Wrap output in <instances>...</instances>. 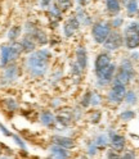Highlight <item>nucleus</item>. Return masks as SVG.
<instances>
[{
	"instance_id": "obj_2",
	"label": "nucleus",
	"mask_w": 139,
	"mask_h": 159,
	"mask_svg": "<svg viewBox=\"0 0 139 159\" xmlns=\"http://www.w3.org/2000/svg\"><path fill=\"white\" fill-rule=\"evenodd\" d=\"M134 76H135V71H134V67L132 63V59L130 58H122L121 62H120V67L117 68L112 82L127 85L133 81Z\"/></svg>"
},
{
	"instance_id": "obj_25",
	"label": "nucleus",
	"mask_w": 139,
	"mask_h": 159,
	"mask_svg": "<svg viewBox=\"0 0 139 159\" xmlns=\"http://www.w3.org/2000/svg\"><path fill=\"white\" fill-rule=\"evenodd\" d=\"M125 7V9H126V13H127V16L129 17H133V16H135L137 14V12H138V0H129V2L124 5Z\"/></svg>"
},
{
	"instance_id": "obj_39",
	"label": "nucleus",
	"mask_w": 139,
	"mask_h": 159,
	"mask_svg": "<svg viewBox=\"0 0 139 159\" xmlns=\"http://www.w3.org/2000/svg\"><path fill=\"white\" fill-rule=\"evenodd\" d=\"M0 131H2V134H3L5 137H12V135H13V134L7 128V126H4L2 122H0Z\"/></svg>"
},
{
	"instance_id": "obj_43",
	"label": "nucleus",
	"mask_w": 139,
	"mask_h": 159,
	"mask_svg": "<svg viewBox=\"0 0 139 159\" xmlns=\"http://www.w3.org/2000/svg\"><path fill=\"white\" fill-rule=\"evenodd\" d=\"M130 58H132V61H138V59H139V53H133L132 55H130Z\"/></svg>"
},
{
	"instance_id": "obj_23",
	"label": "nucleus",
	"mask_w": 139,
	"mask_h": 159,
	"mask_svg": "<svg viewBox=\"0 0 139 159\" xmlns=\"http://www.w3.org/2000/svg\"><path fill=\"white\" fill-rule=\"evenodd\" d=\"M22 27L21 26H18V25H16V26H12L11 28H9V31H8V34H7V37H8V41L9 43H13V41H17V40L21 37V35H22Z\"/></svg>"
},
{
	"instance_id": "obj_14",
	"label": "nucleus",
	"mask_w": 139,
	"mask_h": 159,
	"mask_svg": "<svg viewBox=\"0 0 139 159\" xmlns=\"http://www.w3.org/2000/svg\"><path fill=\"white\" fill-rule=\"evenodd\" d=\"M76 63L84 71L88 68V50L84 45H77L76 48Z\"/></svg>"
},
{
	"instance_id": "obj_10",
	"label": "nucleus",
	"mask_w": 139,
	"mask_h": 159,
	"mask_svg": "<svg viewBox=\"0 0 139 159\" xmlns=\"http://www.w3.org/2000/svg\"><path fill=\"white\" fill-rule=\"evenodd\" d=\"M112 63V57H111V53H108V52H102V53H99L95 58V61H94V73H99L101 71H103V69L107 67V66H110Z\"/></svg>"
},
{
	"instance_id": "obj_3",
	"label": "nucleus",
	"mask_w": 139,
	"mask_h": 159,
	"mask_svg": "<svg viewBox=\"0 0 139 159\" xmlns=\"http://www.w3.org/2000/svg\"><path fill=\"white\" fill-rule=\"evenodd\" d=\"M124 46L127 50H137L139 48V23L132 22L124 30Z\"/></svg>"
},
{
	"instance_id": "obj_29",
	"label": "nucleus",
	"mask_w": 139,
	"mask_h": 159,
	"mask_svg": "<svg viewBox=\"0 0 139 159\" xmlns=\"http://www.w3.org/2000/svg\"><path fill=\"white\" fill-rule=\"evenodd\" d=\"M124 102L127 104V105H134L137 104V94L134 93V90H126V94H125V98H124Z\"/></svg>"
},
{
	"instance_id": "obj_32",
	"label": "nucleus",
	"mask_w": 139,
	"mask_h": 159,
	"mask_svg": "<svg viewBox=\"0 0 139 159\" xmlns=\"http://www.w3.org/2000/svg\"><path fill=\"white\" fill-rule=\"evenodd\" d=\"M12 139H13V141L16 143V145H17L19 149H21V150H26V149H27V145H26L25 140H23L21 136H18V135L13 134V135H12Z\"/></svg>"
},
{
	"instance_id": "obj_8",
	"label": "nucleus",
	"mask_w": 139,
	"mask_h": 159,
	"mask_svg": "<svg viewBox=\"0 0 139 159\" xmlns=\"http://www.w3.org/2000/svg\"><path fill=\"white\" fill-rule=\"evenodd\" d=\"M117 71V66L115 63H111L110 66H107L103 71H101L99 73L95 75L97 77V86H107L112 84L115 75Z\"/></svg>"
},
{
	"instance_id": "obj_15",
	"label": "nucleus",
	"mask_w": 139,
	"mask_h": 159,
	"mask_svg": "<svg viewBox=\"0 0 139 159\" xmlns=\"http://www.w3.org/2000/svg\"><path fill=\"white\" fill-rule=\"evenodd\" d=\"M49 157L55 158V159H66L71 157V154H70V150H67V149L59 145H55V144H52V146L49 148Z\"/></svg>"
},
{
	"instance_id": "obj_28",
	"label": "nucleus",
	"mask_w": 139,
	"mask_h": 159,
	"mask_svg": "<svg viewBox=\"0 0 139 159\" xmlns=\"http://www.w3.org/2000/svg\"><path fill=\"white\" fill-rule=\"evenodd\" d=\"M135 117H137V113L134 111H132V109H125V111H122L120 113V116H118V118H120L121 121H124V122L132 121V119H134Z\"/></svg>"
},
{
	"instance_id": "obj_27",
	"label": "nucleus",
	"mask_w": 139,
	"mask_h": 159,
	"mask_svg": "<svg viewBox=\"0 0 139 159\" xmlns=\"http://www.w3.org/2000/svg\"><path fill=\"white\" fill-rule=\"evenodd\" d=\"M66 23L71 27V28H74L75 31H79V30L81 28V23H80V21L77 19V17L74 14V16H70L67 19H66Z\"/></svg>"
},
{
	"instance_id": "obj_18",
	"label": "nucleus",
	"mask_w": 139,
	"mask_h": 159,
	"mask_svg": "<svg viewBox=\"0 0 139 159\" xmlns=\"http://www.w3.org/2000/svg\"><path fill=\"white\" fill-rule=\"evenodd\" d=\"M76 17L77 19L80 21L81 26H85V27H89V26H92L94 22L92 21V17L90 14H88V12L85 11V8L84 7H80L79 5L76 8Z\"/></svg>"
},
{
	"instance_id": "obj_42",
	"label": "nucleus",
	"mask_w": 139,
	"mask_h": 159,
	"mask_svg": "<svg viewBox=\"0 0 139 159\" xmlns=\"http://www.w3.org/2000/svg\"><path fill=\"white\" fill-rule=\"evenodd\" d=\"M77 2V5H80V7H86L89 3H90V0H76Z\"/></svg>"
},
{
	"instance_id": "obj_16",
	"label": "nucleus",
	"mask_w": 139,
	"mask_h": 159,
	"mask_svg": "<svg viewBox=\"0 0 139 159\" xmlns=\"http://www.w3.org/2000/svg\"><path fill=\"white\" fill-rule=\"evenodd\" d=\"M0 105H2V108L4 109V111L7 113H16L18 111V108H19V104L18 102L12 96H8V98H4L2 102H0Z\"/></svg>"
},
{
	"instance_id": "obj_45",
	"label": "nucleus",
	"mask_w": 139,
	"mask_h": 159,
	"mask_svg": "<svg viewBox=\"0 0 139 159\" xmlns=\"http://www.w3.org/2000/svg\"><path fill=\"white\" fill-rule=\"evenodd\" d=\"M137 17L139 18V9H138V12H137Z\"/></svg>"
},
{
	"instance_id": "obj_48",
	"label": "nucleus",
	"mask_w": 139,
	"mask_h": 159,
	"mask_svg": "<svg viewBox=\"0 0 139 159\" xmlns=\"http://www.w3.org/2000/svg\"><path fill=\"white\" fill-rule=\"evenodd\" d=\"M138 3H139V0H138Z\"/></svg>"
},
{
	"instance_id": "obj_33",
	"label": "nucleus",
	"mask_w": 139,
	"mask_h": 159,
	"mask_svg": "<svg viewBox=\"0 0 139 159\" xmlns=\"http://www.w3.org/2000/svg\"><path fill=\"white\" fill-rule=\"evenodd\" d=\"M90 99H92V91H86L83 95V98H81L80 105L83 108H89V107H90Z\"/></svg>"
},
{
	"instance_id": "obj_11",
	"label": "nucleus",
	"mask_w": 139,
	"mask_h": 159,
	"mask_svg": "<svg viewBox=\"0 0 139 159\" xmlns=\"http://www.w3.org/2000/svg\"><path fill=\"white\" fill-rule=\"evenodd\" d=\"M52 144L59 145V146L67 149V150H72V149L76 148V141L74 139L70 136H63V135H54L52 137Z\"/></svg>"
},
{
	"instance_id": "obj_34",
	"label": "nucleus",
	"mask_w": 139,
	"mask_h": 159,
	"mask_svg": "<svg viewBox=\"0 0 139 159\" xmlns=\"http://www.w3.org/2000/svg\"><path fill=\"white\" fill-rule=\"evenodd\" d=\"M110 22H111L112 30H118V28H120L124 25V18L120 17V16H115L113 19H112V21H110Z\"/></svg>"
},
{
	"instance_id": "obj_49",
	"label": "nucleus",
	"mask_w": 139,
	"mask_h": 159,
	"mask_svg": "<svg viewBox=\"0 0 139 159\" xmlns=\"http://www.w3.org/2000/svg\"><path fill=\"white\" fill-rule=\"evenodd\" d=\"M98 2H99V0H98Z\"/></svg>"
},
{
	"instance_id": "obj_5",
	"label": "nucleus",
	"mask_w": 139,
	"mask_h": 159,
	"mask_svg": "<svg viewBox=\"0 0 139 159\" xmlns=\"http://www.w3.org/2000/svg\"><path fill=\"white\" fill-rule=\"evenodd\" d=\"M19 75H21V68L17 64V62H11L3 68L2 76H0V86L5 87L14 84L18 80Z\"/></svg>"
},
{
	"instance_id": "obj_17",
	"label": "nucleus",
	"mask_w": 139,
	"mask_h": 159,
	"mask_svg": "<svg viewBox=\"0 0 139 159\" xmlns=\"http://www.w3.org/2000/svg\"><path fill=\"white\" fill-rule=\"evenodd\" d=\"M11 62H12L11 46H9V44H3L2 46H0V68L3 69Z\"/></svg>"
},
{
	"instance_id": "obj_38",
	"label": "nucleus",
	"mask_w": 139,
	"mask_h": 159,
	"mask_svg": "<svg viewBox=\"0 0 139 159\" xmlns=\"http://www.w3.org/2000/svg\"><path fill=\"white\" fill-rule=\"evenodd\" d=\"M106 152H107L106 158H121V154H120V153H117V152H115L112 148H111V149H107Z\"/></svg>"
},
{
	"instance_id": "obj_4",
	"label": "nucleus",
	"mask_w": 139,
	"mask_h": 159,
	"mask_svg": "<svg viewBox=\"0 0 139 159\" xmlns=\"http://www.w3.org/2000/svg\"><path fill=\"white\" fill-rule=\"evenodd\" d=\"M112 27H111V22L110 21H98L94 22L92 25V39L93 41L98 45H102L106 39L108 37V35L111 34Z\"/></svg>"
},
{
	"instance_id": "obj_30",
	"label": "nucleus",
	"mask_w": 139,
	"mask_h": 159,
	"mask_svg": "<svg viewBox=\"0 0 139 159\" xmlns=\"http://www.w3.org/2000/svg\"><path fill=\"white\" fill-rule=\"evenodd\" d=\"M55 3L62 9V12L66 13L74 7V0H55Z\"/></svg>"
},
{
	"instance_id": "obj_20",
	"label": "nucleus",
	"mask_w": 139,
	"mask_h": 159,
	"mask_svg": "<svg viewBox=\"0 0 139 159\" xmlns=\"http://www.w3.org/2000/svg\"><path fill=\"white\" fill-rule=\"evenodd\" d=\"M106 11L110 16H117L121 12V0H104Z\"/></svg>"
},
{
	"instance_id": "obj_40",
	"label": "nucleus",
	"mask_w": 139,
	"mask_h": 159,
	"mask_svg": "<svg viewBox=\"0 0 139 159\" xmlns=\"http://www.w3.org/2000/svg\"><path fill=\"white\" fill-rule=\"evenodd\" d=\"M52 3H53V0H40V8L48 9L49 7L52 5Z\"/></svg>"
},
{
	"instance_id": "obj_9",
	"label": "nucleus",
	"mask_w": 139,
	"mask_h": 159,
	"mask_svg": "<svg viewBox=\"0 0 139 159\" xmlns=\"http://www.w3.org/2000/svg\"><path fill=\"white\" fill-rule=\"evenodd\" d=\"M108 139H110V145L113 149L115 152L117 153H124L125 149H126V139L120 135V134H116L113 130L108 131Z\"/></svg>"
},
{
	"instance_id": "obj_12",
	"label": "nucleus",
	"mask_w": 139,
	"mask_h": 159,
	"mask_svg": "<svg viewBox=\"0 0 139 159\" xmlns=\"http://www.w3.org/2000/svg\"><path fill=\"white\" fill-rule=\"evenodd\" d=\"M39 119H40V123L46 127V128H55V116L53 114L52 111H48V109H45V111H43L40 113V116H39Z\"/></svg>"
},
{
	"instance_id": "obj_7",
	"label": "nucleus",
	"mask_w": 139,
	"mask_h": 159,
	"mask_svg": "<svg viewBox=\"0 0 139 159\" xmlns=\"http://www.w3.org/2000/svg\"><path fill=\"white\" fill-rule=\"evenodd\" d=\"M102 45H103V49L108 53L116 52L124 45V36L121 32H118V30H112L111 34L108 35V37Z\"/></svg>"
},
{
	"instance_id": "obj_37",
	"label": "nucleus",
	"mask_w": 139,
	"mask_h": 159,
	"mask_svg": "<svg viewBox=\"0 0 139 159\" xmlns=\"http://www.w3.org/2000/svg\"><path fill=\"white\" fill-rule=\"evenodd\" d=\"M83 71H84V69H81L80 66H79L76 62L71 63V73H72L74 76H76V77H81Z\"/></svg>"
},
{
	"instance_id": "obj_36",
	"label": "nucleus",
	"mask_w": 139,
	"mask_h": 159,
	"mask_svg": "<svg viewBox=\"0 0 139 159\" xmlns=\"http://www.w3.org/2000/svg\"><path fill=\"white\" fill-rule=\"evenodd\" d=\"M86 152H88V155H89V157H95V155H97V153H98L99 150H98L97 145L94 144V141H89L88 148H86Z\"/></svg>"
},
{
	"instance_id": "obj_46",
	"label": "nucleus",
	"mask_w": 139,
	"mask_h": 159,
	"mask_svg": "<svg viewBox=\"0 0 139 159\" xmlns=\"http://www.w3.org/2000/svg\"><path fill=\"white\" fill-rule=\"evenodd\" d=\"M0 157H2V148H0Z\"/></svg>"
},
{
	"instance_id": "obj_41",
	"label": "nucleus",
	"mask_w": 139,
	"mask_h": 159,
	"mask_svg": "<svg viewBox=\"0 0 139 159\" xmlns=\"http://www.w3.org/2000/svg\"><path fill=\"white\" fill-rule=\"evenodd\" d=\"M126 152V150H125ZM137 155H135V153L134 152H126V153H124V154H121V158H135Z\"/></svg>"
},
{
	"instance_id": "obj_24",
	"label": "nucleus",
	"mask_w": 139,
	"mask_h": 159,
	"mask_svg": "<svg viewBox=\"0 0 139 159\" xmlns=\"http://www.w3.org/2000/svg\"><path fill=\"white\" fill-rule=\"evenodd\" d=\"M93 141H94V144L97 145V148H98L99 152L104 150V149H107L108 145H110V139H108V135H103V134L95 136V139H94Z\"/></svg>"
},
{
	"instance_id": "obj_13",
	"label": "nucleus",
	"mask_w": 139,
	"mask_h": 159,
	"mask_svg": "<svg viewBox=\"0 0 139 159\" xmlns=\"http://www.w3.org/2000/svg\"><path fill=\"white\" fill-rule=\"evenodd\" d=\"M30 36L35 40L36 45H39V46H45V45L49 44V37H48L46 32L44 31V30H41L40 27H36L34 31L30 34Z\"/></svg>"
},
{
	"instance_id": "obj_35",
	"label": "nucleus",
	"mask_w": 139,
	"mask_h": 159,
	"mask_svg": "<svg viewBox=\"0 0 139 159\" xmlns=\"http://www.w3.org/2000/svg\"><path fill=\"white\" fill-rule=\"evenodd\" d=\"M62 31H63V36L66 37V39H71L74 35H75V30L74 28H71V27H70L66 22L63 23V26H62Z\"/></svg>"
},
{
	"instance_id": "obj_44",
	"label": "nucleus",
	"mask_w": 139,
	"mask_h": 159,
	"mask_svg": "<svg viewBox=\"0 0 139 159\" xmlns=\"http://www.w3.org/2000/svg\"><path fill=\"white\" fill-rule=\"evenodd\" d=\"M121 2H122V4H124V5H125V4H126V3H127V2H129V0H121Z\"/></svg>"
},
{
	"instance_id": "obj_6",
	"label": "nucleus",
	"mask_w": 139,
	"mask_h": 159,
	"mask_svg": "<svg viewBox=\"0 0 139 159\" xmlns=\"http://www.w3.org/2000/svg\"><path fill=\"white\" fill-rule=\"evenodd\" d=\"M125 94H126V85L112 82L110 90L107 93V102L113 105H118L124 102Z\"/></svg>"
},
{
	"instance_id": "obj_31",
	"label": "nucleus",
	"mask_w": 139,
	"mask_h": 159,
	"mask_svg": "<svg viewBox=\"0 0 139 159\" xmlns=\"http://www.w3.org/2000/svg\"><path fill=\"white\" fill-rule=\"evenodd\" d=\"M103 102V96L97 93V91H92V99H90V107L97 108L98 105H101Z\"/></svg>"
},
{
	"instance_id": "obj_26",
	"label": "nucleus",
	"mask_w": 139,
	"mask_h": 159,
	"mask_svg": "<svg viewBox=\"0 0 139 159\" xmlns=\"http://www.w3.org/2000/svg\"><path fill=\"white\" fill-rule=\"evenodd\" d=\"M88 118H89V122H90L92 125H98L102 119V112L98 111V109H94V111H92L90 113H89Z\"/></svg>"
},
{
	"instance_id": "obj_1",
	"label": "nucleus",
	"mask_w": 139,
	"mask_h": 159,
	"mask_svg": "<svg viewBox=\"0 0 139 159\" xmlns=\"http://www.w3.org/2000/svg\"><path fill=\"white\" fill-rule=\"evenodd\" d=\"M52 53L49 49L41 48L37 50L27 54L25 59V71L31 78H43L46 76L49 71V63H50Z\"/></svg>"
},
{
	"instance_id": "obj_21",
	"label": "nucleus",
	"mask_w": 139,
	"mask_h": 159,
	"mask_svg": "<svg viewBox=\"0 0 139 159\" xmlns=\"http://www.w3.org/2000/svg\"><path fill=\"white\" fill-rule=\"evenodd\" d=\"M72 119H74L72 114H71V113H67V112H62V113H59V114L55 116V122H57V125L62 126V127H68L70 125H71Z\"/></svg>"
},
{
	"instance_id": "obj_47",
	"label": "nucleus",
	"mask_w": 139,
	"mask_h": 159,
	"mask_svg": "<svg viewBox=\"0 0 139 159\" xmlns=\"http://www.w3.org/2000/svg\"><path fill=\"white\" fill-rule=\"evenodd\" d=\"M0 146H2V143H0Z\"/></svg>"
},
{
	"instance_id": "obj_22",
	"label": "nucleus",
	"mask_w": 139,
	"mask_h": 159,
	"mask_svg": "<svg viewBox=\"0 0 139 159\" xmlns=\"http://www.w3.org/2000/svg\"><path fill=\"white\" fill-rule=\"evenodd\" d=\"M48 14H49V19H55V21H62V9L59 8V5L57 3H52V5L48 8Z\"/></svg>"
},
{
	"instance_id": "obj_19",
	"label": "nucleus",
	"mask_w": 139,
	"mask_h": 159,
	"mask_svg": "<svg viewBox=\"0 0 139 159\" xmlns=\"http://www.w3.org/2000/svg\"><path fill=\"white\" fill-rule=\"evenodd\" d=\"M19 43H21V45H22V48H23V53L25 54H30V53H32V52H35L36 50V43H35V40L30 36V35H26L25 34V36L19 40Z\"/></svg>"
}]
</instances>
